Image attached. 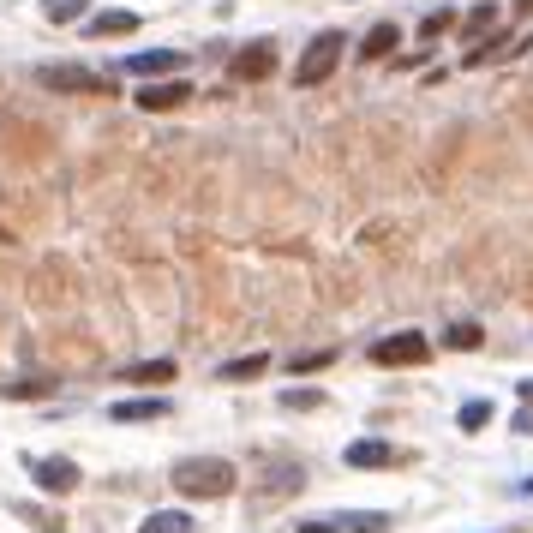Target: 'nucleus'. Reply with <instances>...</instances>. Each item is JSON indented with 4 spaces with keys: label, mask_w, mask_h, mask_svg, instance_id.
<instances>
[{
    "label": "nucleus",
    "mask_w": 533,
    "mask_h": 533,
    "mask_svg": "<svg viewBox=\"0 0 533 533\" xmlns=\"http://www.w3.org/2000/svg\"><path fill=\"white\" fill-rule=\"evenodd\" d=\"M168 480H174L180 498H228L234 480H240V468L228 456H186V462H174Z\"/></svg>",
    "instance_id": "nucleus-1"
},
{
    "label": "nucleus",
    "mask_w": 533,
    "mask_h": 533,
    "mask_svg": "<svg viewBox=\"0 0 533 533\" xmlns=\"http://www.w3.org/2000/svg\"><path fill=\"white\" fill-rule=\"evenodd\" d=\"M342 48H354L342 30H318V36L306 42V54L294 60V84H300V90H318V84L342 66Z\"/></svg>",
    "instance_id": "nucleus-2"
},
{
    "label": "nucleus",
    "mask_w": 533,
    "mask_h": 533,
    "mask_svg": "<svg viewBox=\"0 0 533 533\" xmlns=\"http://www.w3.org/2000/svg\"><path fill=\"white\" fill-rule=\"evenodd\" d=\"M36 84L54 90V96H108V72H90L78 60H48L36 66Z\"/></svg>",
    "instance_id": "nucleus-3"
},
{
    "label": "nucleus",
    "mask_w": 533,
    "mask_h": 533,
    "mask_svg": "<svg viewBox=\"0 0 533 533\" xmlns=\"http://www.w3.org/2000/svg\"><path fill=\"white\" fill-rule=\"evenodd\" d=\"M432 360V336L426 330H396L372 342V366H426Z\"/></svg>",
    "instance_id": "nucleus-4"
},
{
    "label": "nucleus",
    "mask_w": 533,
    "mask_h": 533,
    "mask_svg": "<svg viewBox=\"0 0 533 533\" xmlns=\"http://www.w3.org/2000/svg\"><path fill=\"white\" fill-rule=\"evenodd\" d=\"M24 468H30V480H36L48 498H66V492H78V480H84L72 456H30Z\"/></svg>",
    "instance_id": "nucleus-5"
},
{
    "label": "nucleus",
    "mask_w": 533,
    "mask_h": 533,
    "mask_svg": "<svg viewBox=\"0 0 533 533\" xmlns=\"http://www.w3.org/2000/svg\"><path fill=\"white\" fill-rule=\"evenodd\" d=\"M270 72H276V42H270V36L246 42V48L228 60V78H240V84H264Z\"/></svg>",
    "instance_id": "nucleus-6"
},
{
    "label": "nucleus",
    "mask_w": 533,
    "mask_h": 533,
    "mask_svg": "<svg viewBox=\"0 0 533 533\" xmlns=\"http://www.w3.org/2000/svg\"><path fill=\"white\" fill-rule=\"evenodd\" d=\"M186 96H192V84H186V78H180V72H168V78H144V84H138V96H132V102H138V108H144V114H168V108H180V102H186Z\"/></svg>",
    "instance_id": "nucleus-7"
},
{
    "label": "nucleus",
    "mask_w": 533,
    "mask_h": 533,
    "mask_svg": "<svg viewBox=\"0 0 533 533\" xmlns=\"http://www.w3.org/2000/svg\"><path fill=\"white\" fill-rule=\"evenodd\" d=\"M342 462H348V468H360V474H372V468H402V462H408V450H396L390 438H360V444H348V450H342Z\"/></svg>",
    "instance_id": "nucleus-8"
},
{
    "label": "nucleus",
    "mask_w": 533,
    "mask_h": 533,
    "mask_svg": "<svg viewBox=\"0 0 533 533\" xmlns=\"http://www.w3.org/2000/svg\"><path fill=\"white\" fill-rule=\"evenodd\" d=\"M114 426H150V420H168V396H120L108 408Z\"/></svg>",
    "instance_id": "nucleus-9"
},
{
    "label": "nucleus",
    "mask_w": 533,
    "mask_h": 533,
    "mask_svg": "<svg viewBox=\"0 0 533 533\" xmlns=\"http://www.w3.org/2000/svg\"><path fill=\"white\" fill-rule=\"evenodd\" d=\"M120 66H126L132 78H168V72L186 66V54H180V48H144V54H126Z\"/></svg>",
    "instance_id": "nucleus-10"
},
{
    "label": "nucleus",
    "mask_w": 533,
    "mask_h": 533,
    "mask_svg": "<svg viewBox=\"0 0 533 533\" xmlns=\"http://www.w3.org/2000/svg\"><path fill=\"white\" fill-rule=\"evenodd\" d=\"M84 30H90V36H132V30H138V12H132V6H102V12L84 18Z\"/></svg>",
    "instance_id": "nucleus-11"
},
{
    "label": "nucleus",
    "mask_w": 533,
    "mask_h": 533,
    "mask_svg": "<svg viewBox=\"0 0 533 533\" xmlns=\"http://www.w3.org/2000/svg\"><path fill=\"white\" fill-rule=\"evenodd\" d=\"M402 48V30L396 24H372L366 36H360V60H390Z\"/></svg>",
    "instance_id": "nucleus-12"
},
{
    "label": "nucleus",
    "mask_w": 533,
    "mask_h": 533,
    "mask_svg": "<svg viewBox=\"0 0 533 533\" xmlns=\"http://www.w3.org/2000/svg\"><path fill=\"white\" fill-rule=\"evenodd\" d=\"M264 372H270V354H240V360H222L216 366L222 384H246V378H264Z\"/></svg>",
    "instance_id": "nucleus-13"
},
{
    "label": "nucleus",
    "mask_w": 533,
    "mask_h": 533,
    "mask_svg": "<svg viewBox=\"0 0 533 533\" xmlns=\"http://www.w3.org/2000/svg\"><path fill=\"white\" fill-rule=\"evenodd\" d=\"M510 42H516L510 30H486V42H480V48H468V54H462V66L474 72V66H486V60H498V54H510Z\"/></svg>",
    "instance_id": "nucleus-14"
},
{
    "label": "nucleus",
    "mask_w": 533,
    "mask_h": 533,
    "mask_svg": "<svg viewBox=\"0 0 533 533\" xmlns=\"http://www.w3.org/2000/svg\"><path fill=\"white\" fill-rule=\"evenodd\" d=\"M174 378V360H138L120 372V384H168Z\"/></svg>",
    "instance_id": "nucleus-15"
},
{
    "label": "nucleus",
    "mask_w": 533,
    "mask_h": 533,
    "mask_svg": "<svg viewBox=\"0 0 533 533\" xmlns=\"http://www.w3.org/2000/svg\"><path fill=\"white\" fill-rule=\"evenodd\" d=\"M336 528H342V533H384V528H390V516H384V510H342V516H336Z\"/></svg>",
    "instance_id": "nucleus-16"
},
{
    "label": "nucleus",
    "mask_w": 533,
    "mask_h": 533,
    "mask_svg": "<svg viewBox=\"0 0 533 533\" xmlns=\"http://www.w3.org/2000/svg\"><path fill=\"white\" fill-rule=\"evenodd\" d=\"M138 533H198V528H192V516H186V510H150Z\"/></svg>",
    "instance_id": "nucleus-17"
},
{
    "label": "nucleus",
    "mask_w": 533,
    "mask_h": 533,
    "mask_svg": "<svg viewBox=\"0 0 533 533\" xmlns=\"http://www.w3.org/2000/svg\"><path fill=\"white\" fill-rule=\"evenodd\" d=\"M492 414H498V408H492L486 396H474V402H462V414H456V426H462V432H480V426H492Z\"/></svg>",
    "instance_id": "nucleus-18"
},
{
    "label": "nucleus",
    "mask_w": 533,
    "mask_h": 533,
    "mask_svg": "<svg viewBox=\"0 0 533 533\" xmlns=\"http://www.w3.org/2000/svg\"><path fill=\"white\" fill-rule=\"evenodd\" d=\"M90 12V0H42V18L48 24H78Z\"/></svg>",
    "instance_id": "nucleus-19"
},
{
    "label": "nucleus",
    "mask_w": 533,
    "mask_h": 533,
    "mask_svg": "<svg viewBox=\"0 0 533 533\" xmlns=\"http://www.w3.org/2000/svg\"><path fill=\"white\" fill-rule=\"evenodd\" d=\"M276 408H288V414H312V408H324V390H282Z\"/></svg>",
    "instance_id": "nucleus-20"
},
{
    "label": "nucleus",
    "mask_w": 533,
    "mask_h": 533,
    "mask_svg": "<svg viewBox=\"0 0 533 533\" xmlns=\"http://www.w3.org/2000/svg\"><path fill=\"white\" fill-rule=\"evenodd\" d=\"M450 24H456V12H450V6H438V12H426V18H420V42H438V36H444Z\"/></svg>",
    "instance_id": "nucleus-21"
},
{
    "label": "nucleus",
    "mask_w": 533,
    "mask_h": 533,
    "mask_svg": "<svg viewBox=\"0 0 533 533\" xmlns=\"http://www.w3.org/2000/svg\"><path fill=\"white\" fill-rule=\"evenodd\" d=\"M492 24H498V6H474V12L462 18V30H468V36H486Z\"/></svg>",
    "instance_id": "nucleus-22"
},
{
    "label": "nucleus",
    "mask_w": 533,
    "mask_h": 533,
    "mask_svg": "<svg viewBox=\"0 0 533 533\" xmlns=\"http://www.w3.org/2000/svg\"><path fill=\"white\" fill-rule=\"evenodd\" d=\"M330 360H336L330 348H312V354H294V372H324Z\"/></svg>",
    "instance_id": "nucleus-23"
},
{
    "label": "nucleus",
    "mask_w": 533,
    "mask_h": 533,
    "mask_svg": "<svg viewBox=\"0 0 533 533\" xmlns=\"http://www.w3.org/2000/svg\"><path fill=\"white\" fill-rule=\"evenodd\" d=\"M450 348H480V324H456L450 330Z\"/></svg>",
    "instance_id": "nucleus-24"
},
{
    "label": "nucleus",
    "mask_w": 533,
    "mask_h": 533,
    "mask_svg": "<svg viewBox=\"0 0 533 533\" xmlns=\"http://www.w3.org/2000/svg\"><path fill=\"white\" fill-rule=\"evenodd\" d=\"M48 390H54V384H12L6 396H18V402H30V396H48Z\"/></svg>",
    "instance_id": "nucleus-25"
},
{
    "label": "nucleus",
    "mask_w": 533,
    "mask_h": 533,
    "mask_svg": "<svg viewBox=\"0 0 533 533\" xmlns=\"http://www.w3.org/2000/svg\"><path fill=\"white\" fill-rule=\"evenodd\" d=\"M294 533H342V528H336V522H300Z\"/></svg>",
    "instance_id": "nucleus-26"
},
{
    "label": "nucleus",
    "mask_w": 533,
    "mask_h": 533,
    "mask_svg": "<svg viewBox=\"0 0 533 533\" xmlns=\"http://www.w3.org/2000/svg\"><path fill=\"white\" fill-rule=\"evenodd\" d=\"M516 432H528V438H533V408H522V414H516Z\"/></svg>",
    "instance_id": "nucleus-27"
},
{
    "label": "nucleus",
    "mask_w": 533,
    "mask_h": 533,
    "mask_svg": "<svg viewBox=\"0 0 533 533\" xmlns=\"http://www.w3.org/2000/svg\"><path fill=\"white\" fill-rule=\"evenodd\" d=\"M516 396H522V408H533V378L528 384H516Z\"/></svg>",
    "instance_id": "nucleus-28"
}]
</instances>
